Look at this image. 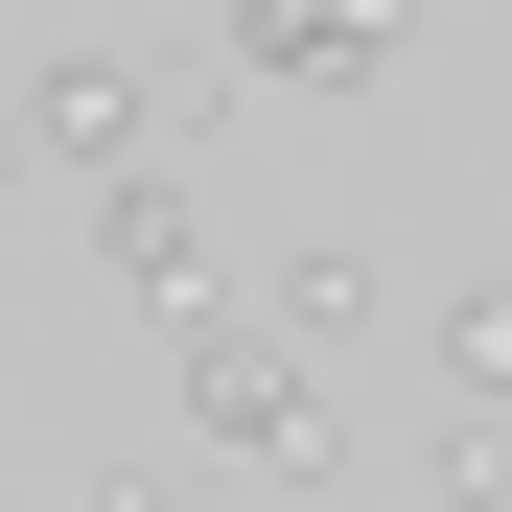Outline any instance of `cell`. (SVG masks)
Listing matches in <instances>:
<instances>
[{"mask_svg":"<svg viewBox=\"0 0 512 512\" xmlns=\"http://www.w3.org/2000/svg\"><path fill=\"white\" fill-rule=\"evenodd\" d=\"M233 94H396V0H233Z\"/></svg>","mask_w":512,"mask_h":512,"instance_id":"3957f363","label":"cell"},{"mask_svg":"<svg viewBox=\"0 0 512 512\" xmlns=\"http://www.w3.org/2000/svg\"><path fill=\"white\" fill-rule=\"evenodd\" d=\"M256 326H280V350H350V326H373V256H350V233H303L280 280H256Z\"/></svg>","mask_w":512,"mask_h":512,"instance_id":"5b68a950","label":"cell"},{"mask_svg":"<svg viewBox=\"0 0 512 512\" xmlns=\"http://www.w3.org/2000/svg\"><path fill=\"white\" fill-rule=\"evenodd\" d=\"M210 117V70H163V47H47V70H0V140L47 163V187H94V163H163Z\"/></svg>","mask_w":512,"mask_h":512,"instance_id":"7a4b0ae2","label":"cell"},{"mask_svg":"<svg viewBox=\"0 0 512 512\" xmlns=\"http://www.w3.org/2000/svg\"><path fill=\"white\" fill-rule=\"evenodd\" d=\"M70 512H210V489H163V466H117V489H70Z\"/></svg>","mask_w":512,"mask_h":512,"instance_id":"8992f818","label":"cell"},{"mask_svg":"<svg viewBox=\"0 0 512 512\" xmlns=\"http://www.w3.org/2000/svg\"><path fill=\"white\" fill-rule=\"evenodd\" d=\"M24 187H47V163H24V140H0V210H24Z\"/></svg>","mask_w":512,"mask_h":512,"instance_id":"52a82bcc","label":"cell"},{"mask_svg":"<svg viewBox=\"0 0 512 512\" xmlns=\"http://www.w3.org/2000/svg\"><path fill=\"white\" fill-rule=\"evenodd\" d=\"M187 350V419H210V466H256V489H350V419H326V350H280V326H233V280L163 326Z\"/></svg>","mask_w":512,"mask_h":512,"instance_id":"6da1fadb","label":"cell"},{"mask_svg":"<svg viewBox=\"0 0 512 512\" xmlns=\"http://www.w3.org/2000/svg\"><path fill=\"white\" fill-rule=\"evenodd\" d=\"M94 280H117V303H163V326L210 303V210H187V140H163V163H94Z\"/></svg>","mask_w":512,"mask_h":512,"instance_id":"277c9868","label":"cell"}]
</instances>
